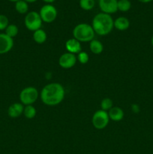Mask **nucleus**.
Instances as JSON below:
<instances>
[{"mask_svg": "<svg viewBox=\"0 0 153 154\" xmlns=\"http://www.w3.org/2000/svg\"><path fill=\"white\" fill-rule=\"evenodd\" d=\"M23 105L20 102H16L9 106L8 109V114L11 118H16L22 114H23Z\"/></svg>", "mask_w": 153, "mask_h": 154, "instance_id": "obj_12", "label": "nucleus"}, {"mask_svg": "<svg viewBox=\"0 0 153 154\" xmlns=\"http://www.w3.org/2000/svg\"><path fill=\"white\" fill-rule=\"evenodd\" d=\"M42 1L44 2L46 4H52V3H53L56 0H42Z\"/></svg>", "mask_w": 153, "mask_h": 154, "instance_id": "obj_26", "label": "nucleus"}, {"mask_svg": "<svg viewBox=\"0 0 153 154\" xmlns=\"http://www.w3.org/2000/svg\"><path fill=\"white\" fill-rule=\"evenodd\" d=\"M118 11L122 12H127L131 8V3L130 0H118Z\"/></svg>", "mask_w": 153, "mask_h": 154, "instance_id": "obj_20", "label": "nucleus"}, {"mask_svg": "<svg viewBox=\"0 0 153 154\" xmlns=\"http://www.w3.org/2000/svg\"><path fill=\"white\" fill-rule=\"evenodd\" d=\"M65 48L68 51V52L70 54H79L81 52V44L79 41L75 39L74 38L68 39L65 42Z\"/></svg>", "mask_w": 153, "mask_h": 154, "instance_id": "obj_11", "label": "nucleus"}, {"mask_svg": "<svg viewBox=\"0 0 153 154\" xmlns=\"http://www.w3.org/2000/svg\"><path fill=\"white\" fill-rule=\"evenodd\" d=\"M112 107H113V102L112 99L110 98H105L100 102V108L103 111H109Z\"/></svg>", "mask_w": 153, "mask_h": 154, "instance_id": "obj_22", "label": "nucleus"}, {"mask_svg": "<svg viewBox=\"0 0 153 154\" xmlns=\"http://www.w3.org/2000/svg\"><path fill=\"white\" fill-rule=\"evenodd\" d=\"M80 7L84 11H91L95 5L94 0H80Z\"/></svg>", "mask_w": 153, "mask_h": 154, "instance_id": "obj_19", "label": "nucleus"}, {"mask_svg": "<svg viewBox=\"0 0 153 154\" xmlns=\"http://www.w3.org/2000/svg\"><path fill=\"white\" fill-rule=\"evenodd\" d=\"M89 48L92 54H96V55L100 54L104 51L103 44L99 42L98 40H96V39H93L92 41L90 42Z\"/></svg>", "mask_w": 153, "mask_h": 154, "instance_id": "obj_16", "label": "nucleus"}, {"mask_svg": "<svg viewBox=\"0 0 153 154\" xmlns=\"http://www.w3.org/2000/svg\"><path fill=\"white\" fill-rule=\"evenodd\" d=\"M39 93L34 87H27L20 93V100L24 105H32L37 101Z\"/></svg>", "mask_w": 153, "mask_h": 154, "instance_id": "obj_5", "label": "nucleus"}, {"mask_svg": "<svg viewBox=\"0 0 153 154\" xmlns=\"http://www.w3.org/2000/svg\"><path fill=\"white\" fill-rule=\"evenodd\" d=\"M118 0H99L98 5L101 12L112 14L118 11Z\"/></svg>", "mask_w": 153, "mask_h": 154, "instance_id": "obj_9", "label": "nucleus"}, {"mask_svg": "<svg viewBox=\"0 0 153 154\" xmlns=\"http://www.w3.org/2000/svg\"><path fill=\"white\" fill-rule=\"evenodd\" d=\"M94 32L92 25L86 23H79L74 28L73 36L80 42H91L94 38Z\"/></svg>", "mask_w": 153, "mask_h": 154, "instance_id": "obj_3", "label": "nucleus"}, {"mask_svg": "<svg viewBox=\"0 0 153 154\" xmlns=\"http://www.w3.org/2000/svg\"><path fill=\"white\" fill-rule=\"evenodd\" d=\"M139 2H140L142 3H149L151 2H152L153 0H138Z\"/></svg>", "mask_w": 153, "mask_h": 154, "instance_id": "obj_27", "label": "nucleus"}, {"mask_svg": "<svg viewBox=\"0 0 153 154\" xmlns=\"http://www.w3.org/2000/svg\"><path fill=\"white\" fill-rule=\"evenodd\" d=\"M24 1L26 2L27 3H33V2H37L38 0H24Z\"/></svg>", "mask_w": 153, "mask_h": 154, "instance_id": "obj_28", "label": "nucleus"}, {"mask_svg": "<svg viewBox=\"0 0 153 154\" xmlns=\"http://www.w3.org/2000/svg\"><path fill=\"white\" fill-rule=\"evenodd\" d=\"M130 27V21L125 17H119L114 20V28L119 31H125Z\"/></svg>", "mask_w": 153, "mask_h": 154, "instance_id": "obj_14", "label": "nucleus"}, {"mask_svg": "<svg viewBox=\"0 0 153 154\" xmlns=\"http://www.w3.org/2000/svg\"><path fill=\"white\" fill-rule=\"evenodd\" d=\"M33 40L36 42L37 44L41 45L44 44L46 41L47 38V35H46V32L44 30L39 29L36 30V31L33 32Z\"/></svg>", "mask_w": 153, "mask_h": 154, "instance_id": "obj_15", "label": "nucleus"}, {"mask_svg": "<svg viewBox=\"0 0 153 154\" xmlns=\"http://www.w3.org/2000/svg\"><path fill=\"white\" fill-rule=\"evenodd\" d=\"M92 26L96 34L106 35L114 28V20L110 14L100 12L93 17Z\"/></svg>", "mask_w": 153, "mask_h": 154, "instance_id": "obj_2", "label": "nucleus"}, {"mask_svg": "<svg viewBox=\"0 0 153 154\" xmlns=\"http://www.w3.org/2000/svg\"><path fill=\"white\" fill-rule=\"evenodd\" d=\"M130 108H131V111H133L134 114H138V113L140 111V106L137 104H132Z\"/></svg>", "mask_w": 153, "mask_h": 154, "instance_id": "obj_25", "label": "nucleus"}, {"mask_svg": "<svg viewBox=\"0 0 153 154\" xmlns=\"http://www.w3.org/2000/svg\"><path fill=\"white\" fill-rule=\"evenodd\" d=\"M42 23L43 21L40 18L39 12L34 11L28 12L24 19L26 27L27 29L32 32H34L41 28Z\"/></svg>", "mask_w": 153, "mask_h": 154, "instance_id": "obj_4", "label": "nucleus"}, {"mask_svg": "<svg viewBox=\"0 0 153 154\" xmlns=\"http://www.w3.org/2000/svg\"><path fill=\"white\" fill-rule=\"evenodd\" d=\"M18 32H19V29H18L17 26L15 24H9L7 28L5 29V34L12 38L16 37Z\"/></svg>", "mask_w": 153, "mask_h": 154, "instance_id": "obj_21", "label": "nucleus"}, {"mask_svg": "<svg viewBox=\"0 0 153 154\" xmlns=\"http://www.w3.org/2000/svg\"><path fill=\"white\" fill-rule=\"evenodd\" d=\"M65 91L61 84L50 83L43 87L40 92V99L44 105L55 106L64 99Z\"/></svg>", "mask_w": 153, "mask_h": 154, "instance_id": "obj_1", "label": "nucleus"}, {"mask_svg": "<svg viewBox=\"0 0 153 154\" xmlns=\"http://www.w3.org/2000/svg\"><path fill=\"white\" fill-rule=\"evenodd\" d=\"M76 59L81 64H86L88 62V60H89V57H88V54L86 52L81 51L77 54Z\"/></svg>", "mask_w": 153, "mask_h": 154, "instance_id": "obj_23", "label": "nucleus"}, {"mask_svg": "<svg viewBox=\"0 0 153 154\" xmlns=\"http://www.w3.org/2000/svg\"><path fill=\"white\" fill-rule=\"evenodd\" d=\"M15 10L20 14H25L28 11V3L24 0H19L15 2Z\"/></svg>", "mask_w": 153, "mask_h": 154, "instance_id": "obj_17", "label": "nucleus"}, {"mask_svg": "<svg viewBox=\"0 0 153 154\" xmlns=\"http://www.w3.org/2000/svg\"><path fill=\"white\" fill-rule=\"evenodd\" d=\"M108 115H109L110 120H112V121L118 122L121 121L124 117V111L121 108L118 107H112L109 111H108Z\"/></svg>", "mask_w": 153, "mask_h": 154, "instance_id": "obj_13", "label": "nucleus"}, {"mask_svg": "<svg viewBox=\"0 0 153 154\" xmlns=\"http://www.w3.org/2000/svg\"><path fill=\"white\" fill-rule=\"evenodd\" d=\"M9 2H16L17 1H19V0H8Z\"/></svg>", "mask_w": 153, "mask_h": 154, "instance_id": "obj_29", "label": "nucleus"}, {"mask_svg": "<svg viewBox=\"0 0 153 154\" xmlns=\"http://www.w3.org/2000/svg\"><path fill=\"white\" fill-rule=\"evenodd\" d=\"M14 47V40L5 33H0V54L8 53Z\"/></svg>", "mask_w": 153, "mask_h": 154, "instance_id": "obj_10", "label": "nucleus"}, {"mask_svg": "<svg viewBox=\"0 0 153 154\" xmlns=\"http://www.w3.org/2000/svg\"><path fill=\"white\" fill-rule=\"evenodd\" d=\"M76 57L75 54L70 53H64L58 59V65L60 67L64 69H68L73 68L76 63Z\"/></svg>", "mask_w": 153, "mask_h": 154, "instance_id": "obj_8", "label": "nucleus"}, {"mask_svg": "<svg viewBox=\"0 0 153 154\" xmlns=\"http://www.w3.org/2000/svg\"><path fill=\"white\" fill-rule=\"evenodd\" d=\"M110 121V117L107 111L98 110L94 113L92 118L93 126L97 129H103L107 126Z\"/></svg>", "mask_w": 153, "mask_h": 154, "instance_id": "obj_6", "label": "nucleus"}, {"mask_svg": "<svg viewBox=\"0 0 153 154\" xmlns=\"http://www.w3.org/2000/svg\"><path fill=\"white\" fill-rule=\"evenodd\" d=\"M9 25L8 18L4 14H0V31L5 30Z\"/></svg>", "mask_w": 153, "mask_h": 154, "instance_id": "obj_24", "label": "nucleus"}, {"mask_svg": "<svg viewBox=\"0 0 153 154\" xmlns=\"http://www.w3.org/2000/svg\"><path fill=\"white\" fill-rule=\"evenodd\" d=\"M151 44H152V47H153V35H152V38H151Z\"/></svg>", "mask_w": 153, "mask_h": 154, "instance_id": "obj_30", "label": "nucleus"}, {"mask_svg": "<svg viewBox=\"0 0 153 154\" xmlns=\"http://www.w3.org/2000/svg\"><path fill=\"white\" fill-rule=\"evenodd\" d=\"M36 111L35 108L32 105H26V107H24L23 110V115L25 116L26 118L27 119H33L36 116Z\"/></svg>", "mask_w": 153, "mask_h": 154, "instance_id": "obj_18", "label": "nucleus"}, {"mask_svg": "<svg viewBox=\"0 0 153 154\" xmlns=\"http://www.w3.org/2000/svg\"><path fill=\"white\" fill-rule=\"evenodd\" d=\"M39 14L43 22L50 23L56 19L58 12L55 6L52 4H46L40 8Z\"/></svg>", "mask_w": 153, "mask_h": 154, "instance_id": "obj_7", "label": "nucleus"}]
</instances>
